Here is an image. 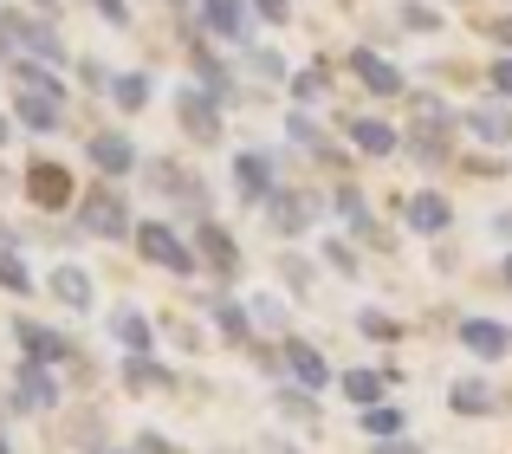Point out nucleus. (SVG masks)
<instances>
[{
	"mask_svg": "<svg viewBox=\"0 0 512 454\" xmlns=\"http://www.w3.org/2000/svg\"><path fill=\"white\" fill-rule=\"evenodd\" d=\"M137 253H143V266H163V273H175V279H195L201 273L195 240H182L169 221H137Z\"/></svg>",
	"mask_w": 512,
	"mask_h": 454,
	"instance_id": "obj_1",
	"label": "nucleus"
},
{
	"mask_svg": "<svg viewBox=\"0 0 512 454\" xmlns=\"http://www.w3.org/2000/svg\"><path fill=\"white\" fill-rule=\"evenodd\" d=\"M78 227L85 234H98V240H137V221H130V202L104 182V189H91V195H78Z\"/></svg>",
	"mask_w": 512,
	"mask_h": 454,
	"instance_id": "obj_2",
	"label": "nucleus"
},
{
	"mask_svg": "<svg viewBox=\"0 0 512 454\" xmlns=\"http://www.w3.org/2000/svg\"><path fill=\"white\" fill-rule=\"evenodd\" d=\"M7 409H26V416L59 409V377H52V364L20 357V364H13V377H7Z\"/></svg>",
	"mask_w": 512,
	"mask_h": 454,
	"instance_id": "obj_3",
	"label": "nucleus"
},
{
	"mask_svg": "<svg viewBox=\"0 0 512 454\" xmlns=\"http://www.w3.org/2000/svg\"><path fill=\"white\" fill-rule=\"evenodd\" d=\"M26 202H33L39 215H59V208H78L72 169H65V163H52V156H33V169H26Z\"/></svg>",
	"mask_w": 512,
	"mask_h": 454,
	"instance_id": "obj_4",
	"label": "nucleus"
},
{
	"mask_svg": "<svg viewBox=\"0 0 512 454\" xmlns=\"http://www.w3.org/2000/svg\"><path fill=\"white\" fill-rule=\"evenodd\" d=\"M175 117H182V130L195 143H221V98L201 85H182L175 91Z\"/></svg>",
	"mask_w": 512,
	"mask_h": 454,
	"instance_id": "obj_5",
	"label": "nucleus"
},
{
	"mask_svg": "<svg viewBox=\"0 0 512 454\" xmlns=\"http://www.w3.org/2000/svg\"><path fill=\"white\" fill-rule=\"evenodd\" d=\"M85 156H91V169H98L104 182H124V176H137V143L124 137V130H98V137L85 143Z\"/></svg>",
	"mask_w": 512,
	"mask_h": 454,
	"instance_id": "obj_6",
	"label": "nucleus"
},
{
	"mask_svg": "<svg viewBox=\"0 0 512 454\" xmlns=\"http://www.w3.org/2000/svg\"><path fill=\"white\" fill-rule=\"evenodd\" d=\"M260 215H266V227H273L279 240H299L305 227L318 221V202H312L305 189H273V202H266Z\"/></svg>",
	"mask_w": 512,
	"mask_h": 454,
	"instance_id": "obj_7",
	"label": "nucleus"
},
{
	"mask_svg": "<svg viewBox=\"0 0 512 454\" xmlns=\"http://www.w3.org/2000/svg\"><path fill=\"white\" fill-rule=\"evenodd\" d=\"M195 253H201V266L214 273V286H227V279L240 273V240L227 234L221 221H201L195 227Z\"/></svg>",
	"mask_w": 512,
	"mask_h": 454,
	"instance_id": "obj_8",
	"label": "nucleus"
},
{
	"mask_svg": "<svg viewBox=\"0 0 512 454\" xmlns=\"http://www.w3.org/2000/svg\"><path fill=\"white\" fill-rule=\"evenodd\" d=\"M13 338H20V351L33 357V364H65L72 351V338H59V325H39V318H13Z\"/></svg>",
	"mask_w": 512,
	"mask_h": 454,
	"instance_id": "obj_9",
	"label": "nucleus"
},
{
	"mask_svg": "<svg viewBox=\"0 0 512 454\" xmlns=\"http://www.w3.org/2000/svg\"><path fill=\"white\" fill-rule=\"evenodd\" d=\"M234 182H240V195H247L253 208H266V202H273V189H279L273 156H266V150H240L234 156Z\"/></svg>",
	"mask_w": 512,
	"mask_h": 454,
	"instance_id": "obj_10",
	"label": "nucleus"
},
{
	"mask_svg": "<svg viewBox=\"0 0 512 454\" xmlns=\"http://www.w3.org/2000/svg\"><path fill=\"white\" fill-rule=\"evenodd\" d=\"M13 124H20V130H33V137H52V130L65 124L59 91H20V98H13Z\"/></svg>",
	"mask_w": 512,
	"mask_h": 454,
	"instance_id": "obj_11",
	"label": "nucleus"
},
{
	"mask_svg": "<svg viewBox=\"0 0 512 454\" xmlns=\"http://www.w3.org/2000/svg\"><path fill=\"white\" fill-rule=\"evenodd\" d=\"M0 33H7V39H20V46L33 52V59H46V65H65V46H59V33H52L46 20H26V13H7V20H0Z\"/></svg>",
	"mask_w": 512,
	"mask_h": 454,
	"instance_id": "obj_12",
	"label": "nucleus"
},
{
	"mask_svg": "<svg viewBox=\"0 0 512 454\" xmlns=\"http://www.w3.org/2000/svg\"><path fill=\"white\" fill-rule=\"evenodd\" d=\"M279 351H286V377L292 383H305V390H325L331 383V364H325V351H318L312 338H286Z\"/></svg>",
	"mask_w": 512,
	"mask_h": 454,
	"instance_id": "obj_13",
	"label": "nucleus"
},
{
	"mask_svg": "<svg viewBox=\"0 0 512 454\" xmlns=\"http://www.w3.org/2000/svg\"><path fill=\"white\" fill-rule=\"evenodd\" d=\"M461 351L480 357V364H493V357L512 351V331L500 325V318H461Z\"/></svg>",
	"mask_w": 512,
	"mask_h": 454,
	"instance_id": "obj_14",
	"label": "nucleus"
},
{
	"mask_svg": "<svg viewBox=\"0 0 512 454\" xmlns=\"http://www.w3.org/2000/svg\"><path fill=\"white\" fill-rule=\"evenodd\" d=\"M402 221H409V234H448V227H454V202L435 195V189H422V195L402 202Z\"/></svg>",
	"mask_w": 512,
	"mask_h": 454,
	"instance_id": "obj_15",
	"label": "nucleus"
},
{
	"mask_svg": "<svg viewBox=\"0 0 512 454\" xmlns=\"http://www.w3.org/2000/svg\"><path fill=\"white\" fill-rule=\"evenodd\" d=\"M46 292L65 305V312H91V305H98V286H91V273H85V266H52Z\"/></svg>",
	"mask_w": 512,
	"mask_h": 454,
	"instance_id": "obj_16",
	"label": "nucleus"
},
{
	"mask_svg": "<svg viewBox=\"0 0 512 454\" xmlns=\"http://www.w3.org/2000/svg\"><path fill=\"white\" fill-rule=\"evenodd\" d=\"M286 137L299 143L305 156H318V163H331V169H338V176H344V169H350V156H338V143H331L325 130H318L312 117H305V111H292V117H286Z\"/></svg>",
	"mask_w": 512,
	"mask_h": 454,
	"instance_id": "obj_17",
	"label": "nucleus"
},
{
	"mask_svg": "<svg viewBox=\"0 0 512 454\" xmlns=\"http://www.w3.org/2000/svg\"><path fill=\"white\" fill-rule=\"evenodd\" d=\"M201 305H208V318L221 325V338H227V344H247V338H253V305H240L234 292H208Z\"/></svg>",
	"mask_w": 512,
	"mask_h": 454,
	"instance_id": "obj_18",
	"label": "nucleus"
},
{
	"mask_svg": "<svg viewBox=\"0 0 512 454\" xmlns=\"http://www.w3.org/2000/svg\"><path fill=\"white\" fill-rule=\"evenodd\" d=\"M331 208H338V221H344V227H350V234H357V240H370V247H389V234H383V227H376L370 202H363V195L350 189V182H338V202H331Z\"/></svg>",
	"mask_w": 512,
	"mask_h": 454,
	"instance_id": "obj_19",
	"label": "nucleus"
},
{
	"mask_svg": "<svg viewBox=\"0 0 512 454\" xmlns=\"http://www.w3.org/2000/svg\"><path fill=\"white\" fill-rule=\"evenodd\" d=\"M350 72H357V78H363V85H370V91H376V98H402V72H396V65H389V59H383V52H370V46H357V52H350Z\"/></svg>",
	"mask_w": 512,
	"mask_h": 454,
	"instance_id": "obj_20",
	"label": "nucleus"
},
{
	"mask_svg": "<svg viewBox=\"0 0 512 454\" xmlns=\"http://www.w3.org/2000/svg\"><path fill=\"white\" fill-rule=\"evenodd\" d=\"M247 7L253 0H201V20H208V33H221L227 46H247Z\"/></svg>",
	"mask_w": 512,
	"mask_h": 454,
	"instance_id": "obj_21",
	"label": "nucleus"
},
{
	"mask_svg": "<svg viewBox=\"0 0 512 454\" xmlns=\"http://www.w3.org/2000/svg\"><path fill=\"white\" fill-rule=\"evenodd\" d=\"M111 338L124 344V357H156V331H150V318L143 312H111Z\"/></svg>",
	"mask_w": 512,
	"mask_h": 454,
	"instance_id": "obj_22",
	"label": "nucleus"
},
{
	"mask_svg": "<svg viewBox=\"0 0 512 454\" xmlns=\"http://www.w3.org/2000/svg\"><path fill=\"white\" fill-rule=\"evenodd\" d=\"M350 143H357V156H370V163H376V156H396V150H402V137L383 124V117H350Z\"/></svg>",
	"mask_w": 512,
	"mask_h": 454,
	"instance_id": "obj_23",
	"label": "nucleus"
},
{
	"mask_svg": "<svg viewBox=\"0 0 512 454\" xmlns=\"http://www.w3.org/2000/svg\"><path fill=\"white\" fill-rule=\"evenodd\" d=\"M493 403H500V396H493L487 377H454L448 383V409L454 416H493Z\"/></svg>",
	"mask_w": 512,
	"mask_h": 454,
	"instance_id": "obj_24",
	"label": "nucleus"
},
{
	"mask_svg": "<svg viewBox=\"0 0 512 454\" xmlns=\"http://www.w3.org/2000/svg\"><path fill=\"white\" fill-rule=\"evenodd\" d=\"M357 429L370 435V442H396V435L409 429V409H396V403H376V409H357Z\"/></svg>",
	"mask_w": 512,
	"mask_h": 454,
	"instance_id": "obj_25",
	"label": "nucleus"
},
{
	"mask_svg": "<svg viewBox=\"0 0 512 454\" xmlns=\"http://www.w3.org/2000/svg\"><path fill=\"white\" fill-rule=\"evenodd\" d=\"M409 156L428 163V169H441V163H448V124H415L409 130Z\"/></svg>",
	"mask_w": 512,
	"mask_h": 454,
	"instance_id": "obj_26",
	"label": "nucleus"
},
{
	"mask_svg": "<svg viewBox=\"0 0 512 454\" xmlns=\"http://www.w3.org/2000/svg\"><path fill=\"white\" fill-rule=\"evenodd\" d=\"M111 104H117L124 117H137L143 104H150V72H117V78H111Z\"/></svg>",
	"mask_w": 512,
	"mask_h": 454,
	"instance_id": "obj_27",
	"label": "nucleus"
},
{
	"mask_svg": "<svg viewBox=\"0 0 512 454\" xmlns=\"http://www.w3.org/2000/svg\"><path fill=\"white\" fill-rule=\"evenodd\" d=\"M279 416L299 422V429H318V390H305V383H286V390H279Z\"/></svg>",
	"mask_w": 512,
	"mask_h": 454,
	"instance_id": "obj_28",
	"label": "nucleus"
},
{
	"mask_svg": "<svg viewBox=\"0 0 512 454\" xmlns=\"http://www.w3.org/2000/svg\"><path fill=\"white\" fill-rule=\"evenodd\" d=\"M383 390H389L383 370H344V396L357 409H376V403H383Z\"/></svg>",
	"mask_w": 512,
	"mask_h": 454,
	"instance_id": "obj_29",
	"label": "nucleus"
},
{
	"mask_svg": "<svg viewBox=\"0 0 512 454\" xmlns=\"http://www.w3.org/2000/svg\"><path fill=\"white\" fill-rule=\"evenodd\" d=\"M124 383H130V390H169L175 377L156 364V357H124Z\"/></svg>",
	"mask_w": 512,
	"mask_h": 454,
	"instance_id": "obj_30",
	"label": "nucleus"
},
{
	"mask_svg": "<svg viewBox=\"0 0 512 454\" xmlns=\"http://www.w3.org/2000/svg\"><path fill=\"white\" fill-rule=\"evenodd\" d=\"M0 286H7L13 299H26V292H33V273H26V260L13 247H0Z\"/></svg>",
	"mask_w": 512,
	"mask_h": 454,
	"instance_id": "obj_31",
	"label": "nucleus"
},
{
	"mask_svg": "<svg viewBox=\"0 0 512 454\" xmlns=\"http://www.w3.org/2000/svg\"><path fill=\"white\" fill-rule=\"evenodd\" d=\"M357 331H363V338H376V344H396L402 338V325L389 312H376V305H363V312H357Z\"/></svg>",
	"mask_w": 512,
	"mask_h": 454,
	"instance_id": "obj_32",
	"label": "nucleus"
},
{
	"mask_svg": "<svg viewBox=\"0 0 512 454\" xmlns=\"http://www.w3.org/2000/svg\"><path fill=\"white\" fill-rule=\"evenodd\" d=\"M325 65H312V72H292V98H299V104H318V98H325Z\"/></svg>",
	"mask_w": 512,
	"mask_h": 454,
	"instance_id": "obj_33",
	"label": "nucleus"
},
{
	"mask_svg": "<svg viewBox=\"0 0 512 454\" xmlns=\"http://www.w3.org/2000/svg\"><path fill=\"white\" fill-rule=\"evenodd\" d=\"M467 124H474V137H487V143H506L512 137V117H500V111H474Z\"/></svg>",
	"mask_w": 512,
	"mask_h": 454,
	"instance_id": "obj_34",
	"label": "nucleus"
},
{
	"mask_svg": "<svg viewBox=\"0 0 512 454\" xmlns=\"http://www.w3.org/2000/svg\"><path fill=\"white\" fill-rule=\"evenodd\" d=\"M253 325H266V331H286V305H279L273 292H260V299H253Z\"/></svg>",
	"mask_w": 512,
	"mask_h": 454,
	"instance_id": "obj_35",
	"label": "nucleus"
},
{
	"mask_svg": "<svg viewBox=\"0 0 512 454\" xmlns=\"http://www.w3.org/2000/svg\"><path fill=\"white\" fill-rule=\"evenodd\" d=\"M325 260H331V273H344V279H357V273H363L357 253H350V240H325Z\"/></svg>",
	"mask_w": 512,
	"mask_h": 454,
	"instance_id": "obj_36",
	"label": "nucleus"
},
{
	"mask_svg": "<svg viewBox=\"0 0 512 454\" xmlns=\"http://www.w3.org/2000/svg\"><path fill=\"white\" fill-rule=\"evenodd\" d=\"M247 65H253L260 78H286V59H279V52H266V46H253V52H247Z\"/></svg>",
	"mask_w": 512,
	"mask_h": 454,
	"instance_id": "obj_37",
	"label": "nucleus"
},
{
	"mask_svg": "<svg viewBox=\"0 0 512 454\" xmlns=\"http://www.w3.org/2000/svg\"><path fill=\"white\" fill-rule=\"evenodd\" d=\"M253 13H260L266 26H286L292 20V0H253Z\"/></svg>",
	"mask_w": 512,
	"mask_h": 454,
	"instance_id": "obj_38",
	"label": "nucleus"
},
{
	"mask_svg": "<svg viewBox=\"0 0 512 454\" xmlns=\"http://www.w3.org/2000/svg\"><path fill=\"white\" fill-rule=\"evenodd\" d=\"M402 26H415V33H435L441 13H435V7H402Z\"/></svg>",
	"mask_w": 512,
	"mask_h": 454,
	"instance_id": "obj_39",
	"label": "nucleus"
},
{
	"mask_svg": "<svg viewBox=\"0 0 512 454\" xmlns=\"http://www.w3.org/2000/svg\"><path fill=\"white\" fill-rule=\"evenodd\" d=\"M137 454H182V448H175V442H169V435H156V429H143V435H137Z\"/></svg>",
	"mask_w": 512,
	"mask_h": 454,
	"instance_id": "obj_40",
	"label": "nucleus"
},
{
	"mask_svg": "<svg viewBox=\"0 0 512 454\" xmlns=\"http://www.w3.org/2000/svg\"><path fill=\"white\" fill-rule=\"evenodd\" d=\"M493 91H500V98H512V59H493Z\"/></svg>",
	"mask_w": 512,
	"mask_h": 454,
	"instance_id": "obj_41",
	"label": "nucleus"
},
{
	"mask_svg": "<svg viewBox=\"0 0 512 454\" xmlns=\"http://www.w3.org/2000/svg\"><path fill=\"white\" fill-rule=\"evenodd\" d=\"M91 7H98L111 26H124V20H130V7H124V0H91Z\"/></svg>",
	"mask_w": 512,
	"mask_h": 454,
	"instance_id": "obj_42",
	"label": "nucleus"
},
{
	"mask_svg": "<svg viewBox=\"0 0 512 454\" xmlns=\"http://www.w3.org/2000/svg\"><path fill=\"white\" fill-rule=\"evenodd\" d=\"M370 454H422V442H409V435H396V442H376Z\"/></svg>",
	"mask_w": 512,
	"mask_h": 454,
	"instance_id": "obj_43",
	"label": "nucleus"
},
{
	"mask_svg": "<svg viewBox=\"0 0 512 454\" xmlns=\"http://www.w3.org/2000/svg\"><path fill=\"white\" fill-rule=\"evenodd\" d=\"M279 266H286V279H292V286H299V292H305V286H312V273H305V266H299V260H292V253H286V260H279Z\"/></svg>",
	"mask_w": 512,
	"mask_h": 454,
	"instance_id": "obj_44",
	"label": "nucleus"
},
{
	"mask_svg": "<svg viewBox=\"0 0 512 454\" xmlns=\"http://www.w3.org/2000/svg\"><path fill=\"white\" fill-rule=\"evenodd\" d=\"M493 39H500V46H512V20H493Z\"/></svg>",
	"mask_w": 512,
	"mask_h": 454,
	"instance_id": "obj_45",
	"label": "nucleus"
},
{
	"mask_svg": "<svg viewBox=\"0 0 512 454\" xmlns=\"http://www.w3.org/2000/svg\"><path fill=\"white\" fill-rule=\"evenodd\" d=\"M260 454H299V448H286V442H266Z\"/></svg>",
	"mask_w": 512,
	"mask_h": 454,
	"instance_id": "obj_46",
	"label": "nucleus"
},
{
	"mask_svg": "<svg viewBox=\"0 0 512 454\" xmlns=\"http://www.w3.org/2000/svg\"><path fill=\"white\" fill-rule=\"evenodd\" d=\"M500 279H506V286H512V253H506V260H500Z\"/></svg>",
	"mask_w": 512,
	"mask_h": 454,
	"instance_id": "obj_47",
	"label": "nucleus"
},
{
	"mask_svg": "<svg viewBox=\"0 0 512 454\" xmlns=\"http://www.w3.org/2000/svg\"><path fill=\"white\" fill-rule=\"evenodd\" d=\"M7 130H13V124H7V111H0V143H7Z\"/></svg>",
	"mask_w": 512,
	"mask_h": 454,
	"instance_id": "obj_48",
	"label": "nucleus"
},
{
	"mask_svg": "<svg viewBox=\"0 0 512 454\" xmlns=\"http://www.w3.org/2000/svg\"><path fill=\"white\" fill-rule=\"evenodd\" d=\"M0 454H13V442H7V429H0Z\"/></svg>",
	"mask_w": 512,
	"mask_h": 454,
	"instance_id": "obj_49",
	"label": "nucleus"
},
{
	"mask_svg": "<svg viewBox=\"0 0 512 454\" xmlns=\"http://www.w3.org/2000/svg\"><path fill=\"white\" fill-rule=\"evenodd\" d=\"M169 7H188V0H169Z\"/></svg>",
	"mask_w": 512,
	"mask_h": 454,
	"instance_id": "obj_50",
	"label": "nucleus"
},
{
	"mask_svg": "<svg viewBox=\"0 0 512 454\" xmlns=\"http://www.w3.org/2000/svg\"><path fill=\"white\" fill-rule=\"evenodd\" d=\"M104 454H111V448H104ZM130 454H137V448H130Z\"/></svg>",
	"mask_w": 512,
	"mask_h": 454,
	"instance_id": "obj_51",
	"label": "nucleus"
}]
</instances>
